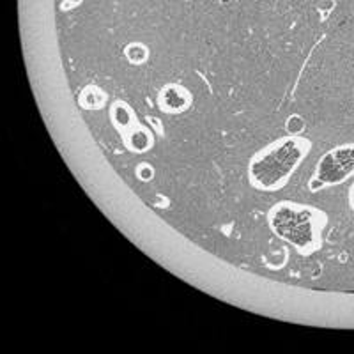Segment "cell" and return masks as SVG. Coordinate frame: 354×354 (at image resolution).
I'll return each mask as SVG.
<instances>
[{
  "mask_svg": "<svg viewBox=\"0 0 354 354\" xmlns=\"http://www.w3.org/2000/svg\"><path fill=\"white\" fill-rule=\"evenodd\" d=\"M301 154H303V151H301L300 143L294 142V140H285V142L276 143L273 149H269L268 153L253 161V181L264 188L278 186L292 172V168L300 161Z\"/></svg>",
  "mask_w": 354,
  "mask_h": 354,
  "instance_id": "6da1fadb",
  "label": "cell"
},
{
  "mask_svg": "<svg viewBox=\"0 0 354 354\" xmlns=\"http://www.w3.org/2000/svg\"><path fill=\"white\" fill-rule=\"evenodd\" d=\"M273 228L280 238L289 239L292 245L305 246L312 243V216L308 211L280 208L273 216Z\"/></svg>",
  "mask_w": 354,
  "mask_h": 354,
  "instance_id": "7a4b0ae2",
  "label": "cell"
},
{
  "mask_svg": "<svg viewBox=\"0 0 354 354\" xmlns=\"http://www.w3.org/2000/svg\"><path fill=\"white\" fill-rule=\"evenodd\" d=\"M354 172V147H340L333 153L326 154L319 161L317 167V179L322 184H337L344 181L349 174Z\"/></svg>",
  "mask_w": 354,
  "mask_h": 354,
  "instance_id": "3957f363",
  "label": "cell"
},
{
  "mask_svg": "<svg viewBox=\"0 0 354 354\" xmlns=\"http://www.w3.org/2000/svg\"><path fill=\"white\" fill-rule=\"evenodd\" d=\"M161 103L170 112H181L186 106V96L181 88L177 87H167L161 94Z\"/></svg>",
  "mask_w": 354,
  "mask_h": 354,
  "instance_id": "277c9868",
  "label": "cell"
},
{
  "mask_svg": "<svg viewBox=\"0 0 354 354\" xmlns=\"http://www.w3.org/2000/svg\"><path fill=\"white\" fill-rule=\"evenodd\" d=\"M130 145L133 147V149H136V151H145L147 147L151 145L149 135H147L145 131H142V130L133 131L131 136H130Z\"/></svg>",
  "mask_w": 354,
  "mask_h": 354,
  "instance_id": "5b68a950",
  "label": "cell"
},
{
  "mask_svg": "<svg viewBox=\"0 0 354 354\" xmlns=\"http://www.w3.org/2000/svg\"><path fill=\"white\" fill-rule=\"evenodd\" d=\"M113 112V119H115V123L119 124V126H128L131 121V113H130V108L124 105H117L115 110H112Z\"/></svg>",
  "mask_w": 354,
  "mask_h": 354,
  "instance_id": "8992f818",
  "label": "cell"
},
{
  "mask_svg": "<svg viewBox=\"0 0 354 354\" xmlns=\"http://www.w3.org/2000/svg\"><path fill=\"white\" fill-rule=\"evenodd\" d=\"M285 126H287V131L289 133H301L305 130V123L300 115H290L289 119H287Z\"/></svg>",
  "mask_w": 354,
  "mask_h": 354,
  "instance_id": "52a82bcc",
  "label": "cell"
},
{
  "mask_svg": "<svg viewBox=\"0 0 354 354\" xmlns=\"http://www.w3.org/2000/svg\"><path fill=\"white\" fill-rule=\"evenodd\" d=\"M83 105L91 106V108H96V106L101 105V94H98L96 91H87L83 94Z\"/></svg>",
  "mask_w": 354,
  "mask_h": 354,
  "instance_id": "ba28073f",
  "label": "cell"
},
{
  "mask_svg": "<svg viewBox=\"0 0 354 354\" xmlns=\"http://www.w3.org/2000/svg\"><path fill=\"white\" fill-rule=\"evenodd\" d=\"M138 177H140V179H143V181L151 179V177H153V168L147 167V165H142V167H138Z\"/></svg>",
  "mask_w": 354,
  "mask_h": 354,
  "instance_id": "9c48e42d",
  "label": "cell"
}]
</instances>
